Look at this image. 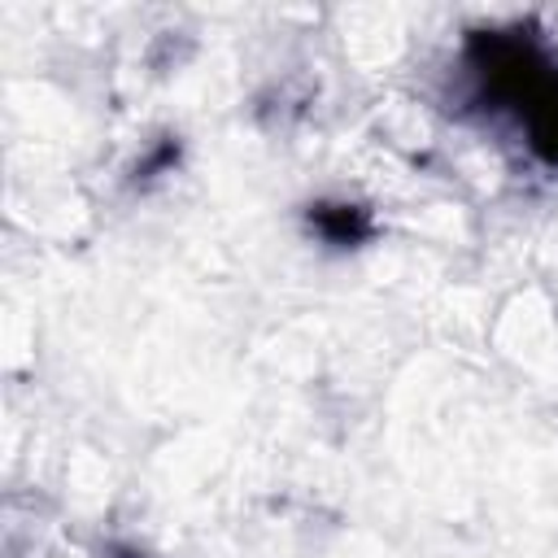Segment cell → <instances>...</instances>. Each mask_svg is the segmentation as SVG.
I'll return each mask as SVG.
<instances>
[{
    "label": "cell",
    "mask_w": 558,
    "mask_h": 558,
    "mask_svg": "<svg viewBox=\"0 0 558 558\" xmlns=\"http://www.w3.org/2000/svg\"><path fill=\"white\" fill-rule=\"evenodd\" d=\"M310 222L331 244H357V240L371 235V214L362 205H314L310 209Z\"/></svg>",
    "instance_id": "cell-2"
},
{
    "label": "cell",
    "mask_w": 558,
    "mask_h": 558,
    "mask_svg": "<svg viewBox=\"0 0 558 558\" xmlns=\"http://www.w3.org/2000/svg\"><path fill=\"white\" fill-rule=\"evenodd\" d=\"M466 61L480 87L501 100L523 126L541 161L558 166V70L523 31H475Z\"/></svg>",
    "instance_id": "cell-1"
}]
</instances>
